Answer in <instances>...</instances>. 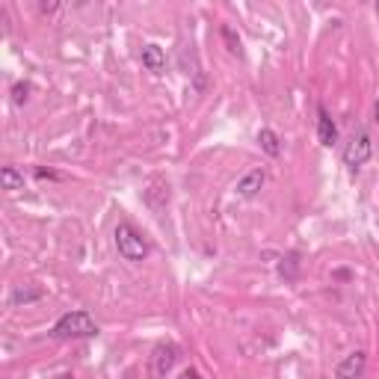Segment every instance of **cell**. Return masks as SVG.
Returning <instances> with one entry per match:
<instances>
[{
	"mask_svg": "<svg viewBox=\"0 0 379 379\" xmlns=\"http://www.w3.org/2000/svg\"><path fill=\"white\" fill-rule=\"evenodd\" d=\"M373 122H376V128H379V98H376V104H373Z\"/></svg>",
	"mask_w": 379,
	"mask_h": 379,
	"instance_id": "17",
	"label": "cell"
},
{
	"mask_svg": "<svg viewBox=\"0 0 379 379\" xmlns=\"http://www.w3.org/2000/svg\"><path fill=\"white\" fill-rule=\"evenodd\" d=\"M142 65L152 74H160L163 69H166V54H163L157 45H145L142 47Z\"/></svg>",
	"mask_w": 379,
	"mask_h": 379,
	"instance_id": "8",
	"label": "cell"
},
{
	"mask_svg": "<svg viewBox=\"0 0 379 379\" xmlns=\"http://www.w3.org/2000/svg\"><path fill=\"white\" fill-rule=\"evenodd\" d=\"M0 184H4V190H24V175L15 169V166H4L0 169Z\"/></svg>",
	"mask_w": 379,
	"mask_h": 379,
	"instance_id": "10",
	"label": "cell"
},
{
	"mask_svg": "<svg viewBox=\"0 0 379 379\" xmlns=\"http://www.w3.org/2000/svg\"><path fill=\"white\" fill-rule=\"evenodd\" d=\"M222 39L228 42V51H232V54H237V57L243 54V51H240V39L234 36V30H232V27H222Z\"/></svg>",
	"mask_w": 379,
	"mask_h": 379,
	"instance_id": "13",
	"label": "cell"
},
{
	"mask_svg": "<svg viewBox=\"0 0 379 379\" xmlns=\"http://www.w3.org/2000/svg\"><path fill=\"white\" fill-rule=\"evenodd\" d=\"M27 98H30V84H27V80H21V84L12 86V101L15 104H24Z\"/></svg>",
	"mask_w": 379,
	"mask_h": 379,
	"instance_id": "12",
	"label": "cell"
},
{
	"mask_svg": "<svg viewBox=\"0 0 379 379\" xmlns=\"http://www.w3.org/2000/svg\"><path fill=\"white\" fill-rule=\"evenodd\" d=\"M370 154H373L370 134H368V130H358V134L347 142V148H344V166H350L356 172V169H361L370 160Z\"/></svg>",
	"mask_w": 379,
	"mask_h": 379,
	"instance_id": "3",
	"label": "cell"
},
{
	"mask_svg": "<svg viewBox=\"0 0 379 379\" xmlns=\"http://www.w3.org/2000/svg\"><path fill=\"white\" fill-rule=\"evenodd\" d=\"M36 178H51V181H57L60 175H57V172H51V169H36Z\"/></svg>",
	"mask_w": 379,
	"mask_h": 379,
	"instance_id": "15",
	"label": "cell"
},
{
	"mask_svg": "<svg viewBox=\"0 0 379 379\" xmlns=\"http://www.w3.org/2000/svg\"><path fill=\"white\" fill-rule=\"evenodd\" d=\"M264 184H267V172H264V169H252V172H246L237 181V193L243 196V199H252V196H258V190Z\"/></svg>",
	"mask_w": 379,
	"mask_h": 379,
	"instance_id": "7",
	"label": "cell"
},
{
	"mask_svg": "<svg viewBox=\"0 0 379 379\" xmlns=\"http://www.w3.org/2000/svg\"><path fill=\"white\" fill-rule=\"evenodd\" d=\"M39 9H42V12H45V15H47V12H57V9H60V6H57V4H42V6H39Z\"/></svg>",
	"mask_w": 379,
	"mask_h": 379,
	"instance_id": "16",
	"label": "cell"
},
{
	"mask_svg": "<svg viewBox=\"0 0 379 379\" xmlns=\"http://www.w3.org/2000/svg\"><path fill=\"white\" fill-rule=\"evenodd\" d=\"M317 140H320V145H326V148H332L335 142H338V125H335V119L329 116V110L320 104L317 107Z\"/></svg>",
	"mask_w": 379,
	"mask_h": 379,
	"instance_id": "6",
	"label": "cell"
},
{
	"mask_svg": "<svg viewBox=\"0 0 379 379\" xmlns=\"http://www.w3.org/2000/svg\"><path fill=\"white\" fill-rule=\"evenodd\" d=\"M365 368H368V353L356 350V353H350V356L335 368V376H338V379H361Z\"/></svg>",
	"mask_w": 379,
	"mask_h": 379,
	"instance_id": "5",
	"label": "cell"
},
{
	"mask_svg": "<svg viewBox=\"0 0 379 379\" xmlns=\"http://www.w3.org/2000/svg\"><path fill=\"white\" fill-rule=\"evenodd\" d=\"M178 379H202V373L196 370V368H187V370H181V376Z\"/></svg>",
	"mask_w": 379,
	"mask_h": 379,
	"instance_id": "14",
	"label": "cell"
},
{
	"mask_svg": "<svg viewBox=\"0 0 379 379\" xmlns=\"http://www.w3.org/2000/svg\"><path fill=\"white\" fill-rule=\"evenodd\" d=\"M178 361V347L175 344H157L154 353H152V376L154 379H163Z\"/></svg>",
	"mask_w": 379,
	"mask_h": 379,
	"instance_id": "4",
	"label": "cell"
},
{
	"mask_svg": "<svg viewBox=\"0 0 379 379\" xmlns=\"http://www.w3.org/2000/svg\"><path fill=\"white\" fill-rule=\"evenodd\" d=\"M42 293H45L42 288H33V290H24V288H21V290H15V293H12V305H21V302H24V305H27V302H36V300H42Z\"/></svg>",
	"mask_w": 379,
	"mask_h": 379,
	"instance_id": "11",
	"label": "cell"
},
{
	"mask_svg": "<svg viewBox=\"0 0 379 379\" xmlns=\"http://www.w3.org/2000/svg\"><path fill=\"white\" fill-rule=\"evenodd\" d=\"M376 15H379V4H376Z\"/></svg>",
	"mask_w": 379,
	"mask_h": 379,
	"instance_id": "18",
	"label": "cell"
},
{
	"mask_svg": "<svg viewBox=\"0 0 379 379\" xmlns=\"http://www.w3.org/2000/svg\"><path fill=\"white\" fill-rule=\"evenodd\" d=\"M116 249L125 261L130 264H137V261H145L148 258V243L145 237L137 232L130 222H119L116 225Z\"/></svg>",
	"mask_w": 379,
	"mask_h": 379,
	"instance_id": "2",
	"label": "cell"
},
{
	"mask_svg": "<svg viewBox=\"0 0 379 379\" xmlns=\"http://www.w3.org/2000/svg\"><path fill=\"white\" fill-rule=\"evenodd\" d=\"M54 338H95L98 335V323L92 320L89 311H69L51 326Z\"/></svg>",
	"mask_w": 379,
	"mask_h": 379,
	"instance_id": "1",
	"label": "cell"
},
{
	"mask_svg": "<svg viewBox=\"0 0 379 379\" xmlns=\"http://www.w3.org/2000/svg\"><path fill=\"white\" fill-rule=\"evenodd\" d=\"M258 145L264 148V154H270V157L282 154V140H278V134H276V130H270V128L258 130Z\"/></svg>",
	"mask_w": 379,
	"mask_h": 379,
	"instance_id": "9",
	"label": "cell"
}]
</instances>
